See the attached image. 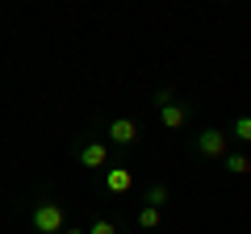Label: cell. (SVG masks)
Returning <instances> with one entry per match:
<instances>
[{"instance_id": "cell-1", "label": "cell", "mask_w": 251, "mask_h": 234, "mask_svg": "<svg viewBox=\"0 0 251 234\" xmlns=\"http://www.w3.org/2000/svg\"><path fill=\"white\" fill-rule=\"evenodd\" d=\"M29 222H34L38 234H63V230H67V209H63L59 201H42Z\"/></svg>"}, {"instance_id": "cell-2", "label": "cell", "mask_w": 251, "mask_h": 234, "mask_svg": "<svg viewBox=\"0 0 251 234\" xmlns=\"http://www.w3.org/2000/svg\"><path fill=\"white\" fill-rule=\"evenodd\" d=\"M193 151H197L201 159H226V155H230V134H226V130H201V134L193 138Z\"/></svg>"}, {"instance_id": "cell-3", "label": "cell", "mask_w": 251, "mask_h": 234, "mask_svg": "<svg viewBox=\"0 0 251 234\" xmlns=\"http://www.w3.org/2000/svg\"><path fill=\"white\" fill-rule=\"evenodd\" d=\"M75 163H80V167H92V171L109 167V142H100V138H84V142L75 146Z\"/></svg>"}, {"instance_id": "cell-4", "label": "cell", "mask_w": 251, "mask_h": 234, "mask_svg": "<svg viewBox=\"0 0 251 234\" xmlns=\"http://www.w3.org/2000/svg\"><path fill=\"white\" fill-rule=\"evenodd\" d=\"M138 142V121L134 117H113L109 121V146H134Z\"/></svg>"}, {"instance_id": "cell-5", "label": "cell", "mask_w": 251, "mask_h": 234, "mask_svg": "<svg viewBox=\"0 0 251 234\" xmlns=\"http://www.w3.org/2000/svg\"><path fill=\"white\" fill-rule=\"evenodd\" d=\"M105 188L117 192V197L130 192V188H134V171H130V167H109V171H105Z\"/></svg>"}, {"instance_id": "cell-6", "label": "cell", "mask_w": 251, "mask_h": 234, "mask_svg": "<svg viewBox=\"0 0 251 234\" xmlns=\"http://www.w3.org/2000/svg\"><path fill=\"white\" fill-rule=\"evenodd\" d=\"M159 121H163V130H184V121H188V109L172 100V105H163V109H159Z\"/></svg>"}, {"instance_id": "cell-7", "label": "cell", "mask_w": 251, "mask_h": 234, "mask_svg": "<svg viewBox=\"0 0 251 234\" xmlns=\"http://www.w3.org/2000/svg\"><path fill=\"white\" fill-rule=\"evenodd\" d=\"M134 226H138V230H159V226H163V209L143 205V209H138V217H134Z\"/></svg>"}, {"instance_id": "cell-8", "label": "cell", "mask_w": 251, "mask_h": 234, "mask_svg": "<svg viewBox=\"0 0 251 234\" xmlns=\"http://www.w3.org/2000/svg\"><path fill=\"white\" fill-rule=\"evenodd\" d=\"M143 205L163 209V205H168V184H151V188H147V197H143Z\"/></svg>"}, {"instance_id": "cell-9", "label": "cell", "mask_w": 251, "mask_h": 234, "mask_svg": "<svg viewBox=\"0 0 251 234\" xmlns=\"http://www.w3.org/2000/svg\"><path fill=\"white\" fill-rule=\"evenodd\" d=\"M222 167L230 171V176H247V171H251V159H247V155H226Z\"/></svg>"}, {"instance_id": "cell-10", "label": "cell", "mask_w": 251, "mask_h": 234, "mask_svg": "<svg viewBox=\"0 0 251 234\" xmlns=\"http://www.w3.org/2000/svg\"><path fill=\"white\" fill-rule=\"evenodd\" d=\"M230 138H239L243 146H251V117H239V121H234V126H230Z\"/></svg>"}, {"instance_id": "cell-11", "label": "cell", "mask_w": 251, "mask_h": 234, "mask_svg": "<svg viewBox=\"0 0 251 234\" xmlns=\"http://www.w3.org/2000/svg\"><path fill=\"white\" fill-rule=\"evenodd\" d=\"M88 234H117V226L109 222V217H97V222L88 226Z\"/></svg>"}, {"instance_id": "cell-12", "label": "cell", "mask_w": 251, "mask_h": 234, "mask_svg": "<svg viewBox=\"0 0 251 234\" xmlns=\"http://www.w3.org/2000/svg\"><path fill=\"white\" fill-rule=\"evenodd\" d=\"M63 234H88V230H80V226H67V230H63Z\"/></svg>"}]
</instances>
